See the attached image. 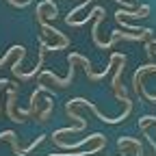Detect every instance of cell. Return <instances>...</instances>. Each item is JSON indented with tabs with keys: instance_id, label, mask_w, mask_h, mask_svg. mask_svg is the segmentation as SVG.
I'll use <instances>...</instances> for the list:
<instances>
[{
	"instance_id": "obj_1",
	"label": "cell",
	"mask_w": 156,
	"mask_h": 156,
	"mask_svg": "<svg viewBox=\"0 0 156 156\" xmlns=\"http://www.w3.org/2000/svg\"><path fill=\"white\" fill-rule=\"evenodd\" d=\"M150 5H141V7H136V9H132V11H128V9H117L115 13L117 15H122V17H134V20H143V17H147L150 15Z\"/></svg>"
},
{
	"instance_id": "obj_2",
	"label": "cell",
	"mask_w": 156,
	"mask_h": 156,
	"mask_svg": "<svg viewBox=\"0 0 156 156\" xmlns=\"http://www.w3.org/2000/svg\"><path fill=\"white\" fill-rule=\"evenodd\" d=\"M115 20H117V24L124 26L126 30H132V33H147V35H152V33H154L152 28H141V26H132V24H128L126 20H124L122 15H117V13H115Z\"/></svg>"
},
{
	"instance_id": "obj_3",
	"label": "cell",
	"mask_w": 156,
	"mask_h": 156,
	"mask_svg": "<svg viewBox=\"0 0 156 156\" xmlns=\"http://www.w3.org/2000/svg\"><path fill=\"white\" fill-rule=\"evenodd\" d=\"M152 46H156V39H152V41H150V44H147V46H145V48H147V50H150V48H152Z\"/></svg>"
},
{
	"instance_id": "obj_4",
	"label": "cell",
	"mask_w": 156,
	"mask_h": 156,
	"mask_svg": "<svg viewBox=\"0 0 156 156\" xmlns=\"http://www.w3.org/2000/svg\"><path fill=\"white\" fill-rule=\"evenodd\" d=\"M152 54H156V50H152Z\"/></svg>"
}]
</instances>
